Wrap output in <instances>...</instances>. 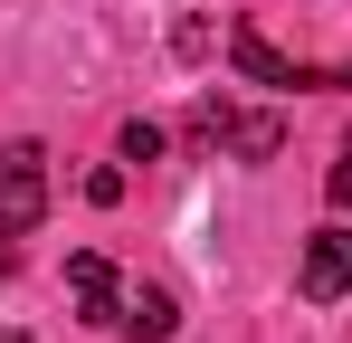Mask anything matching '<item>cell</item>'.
Segmentation results:
<instances>
[{
	"instance_id": "cell-6",
	"label": "cell",
	"mask_w": 352,
	"mask_h": 343,
	"mask_svg": "<svg viewBox=\"0 0 352 343\" xmlns=\"http://www.w3.org/2000/svg\"><path fill=\"white\" fill-rule=\"evenodd\" d=\"M67 286H76V305L96 315V324H115V305H124V286H115V267L96 258V248H76L67 258Z\"/></svg>"
},
{
	"instance_id": "cell-7",
	"label": "cell",
	"mask_w": 352,
	"mask_h": 343,
	"mask_svg": "<svg viewBox=\"0 0 352 343\" xmlns=\"http://www.w3.org/2000/svg\"><path fill=\"white\" fill-rule=\"evenodd\" d=\"M124 163H162V124H153V114L124 124Z\"/></svg>"
},
{
	"instance_id": "cell-10",
	"label": "cell",
	"mask_w": 352,
	"mask_h": 343,
	"mask_svg": "<svg viewBox=\"0 0 352 343\" xmlns=\"http://www.w3.org/2000/svg\"><path fill=\"white\" fill-rule=\"evenodd\" d=\"M0 277H10V258H0Z\"/></svg>"
},
{
	"instance_id": "cell-8",
	"label": "cell",
	"mask_w": 352,
	"mask_h": 343,
	"mask_svg": "<svg viewBox=\"0 0 352 343\" xmlns=\"http://www.w3.org/2000/svg\"><path fill=\"white\" fill-rule=\"evenodd\" d=\"M324 191H333V210H352V143H343V163L324 172Z\"/></svg>"
},
{
	"instance_id": "cell-4",
	"label": "cell",
	"mask_w": 352,
	"mask_h": 343,
	"mask_svg": "<svg viewBox=\"0 0 352 343\" xmlns=\"http://www.w3.org/2000/svg\"><path fill=\"white\" fill-rule=\"evenodd\" d=\"M295 286H305L314 305L352 295V229H314V238H305V267H295Z\"/></svg>"
},
{
	"instance_id": "cell-2",
	"label": "cell",
	"mask_w": 352,
	"mask_h": 343,
	"mask_svg": "<svg viewBox=\"0 0 352 343\" xmlns=\"http://www.w3.org/2000/svg\"><path fill=\"white\" fill-rule=\"evenodd\" d=\"M48 220V153L38 143H0V248Z\"/></svg>"
},
{
	"instance_id": "cell-5",
	"label": "cell",
	"mask_w": 352,
	"mask_h": 343,
	"mask_svg": "<svg viewBox=\"0 0 352 343\" xmlns=\"http://www.w3.org/2000/svg\"><path fill=\"white\" fill-rule=\"evenodd\" d=\"M115 324H124L133 343H172V334H181V305H172V286H124Z\"/></svg>"
},
{
	"instance_id": "cell-9",
	"label": "cell",
	"mask_w": 352,
	"mask_h": 343,
	"mask_svg": "<svg viewBox=\"0 0 352 343\" xmlns=\"http://www.w3.org/2000/svg\"><path fill=\"white\" fill-rule=\"evenodd\" d=\"M0 343H29V334H10V324H0Z\"/></svg>"
},
{
	"instance_id": "cell-1",
	"label": "cell",
	"mask_w": 352,
	"mask_h": 343,
	"mask_svg": "<svg viewBox=\"0 0 352 343\" xmlns=\"http://www.w3.org/2000/svg\"><path fill=\"white\" fill-rule=\"evenodd\" d=\"M190 143L238 153V163H276V153H286V124H276V114H238V105H219V96H200V105H190Z\"/></svg>"
},
{
	"instance_id": "cell-3",
	"label": "cell",
	"mask_w": 352,
	"mask_h": 343,
	"mask_svg": "<svg viewBox=\"0 0 352 343\" xmlns=\"http://www.w3.org/2000/svg\"><path fill=\"white\" fill-rule=\"evenodd\" d=\"M229 57H238L248 86H352V67H305V57H286L257 19H238V29H229Z\"/></svg>"
}]
</instances>
